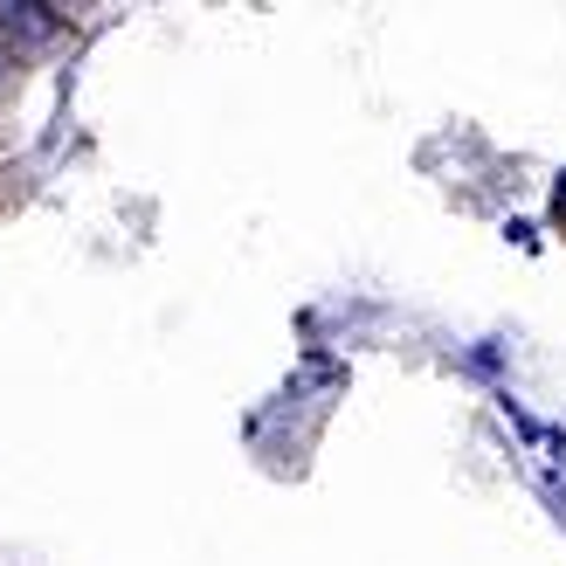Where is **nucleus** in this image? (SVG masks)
<instances>
[{
  "instance_id": "f257e3e1",
  "label": "nucleus",
  "mask_w": 566,
  "mask_h": 566,
  "mask_svg": "<svg viewBox=\"0 0 566 566\" xmlns=\"http://www.w3.org/2000/svg\"><path fill=\"white\" fill-rule=\"evenodd\" d=\"M0 28H8V35H28V42H49L55 28V8H42V0H0Z\"/></svg>"
}]
</instances>
